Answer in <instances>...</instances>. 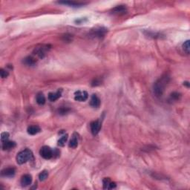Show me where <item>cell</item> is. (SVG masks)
I'll list each match as a JSON object with an SVG mask.
<instances>
[{"mask_svg": "<svg viewBox=\"0 0 190 190\" xmlns=\"http://www.w3.org/2000/svg\"><path fill=\"white\" fill-rule=\"evenodd\" d=\"M33 160V155L30 149H25L18 153L17 156V162L18 164H24L28 161Z\"/></svg>", "mask_w": 190, "mask_h": 190, "instance_id": "obj_2", "label": "cell"}, {"mask_svg": "<svg viewBox=\"0 0 190 190\" xmlns=\"http://www.w3.org/2000/svg\"><path fill=\"white\" fill-rule=\"evenodd\" d=\"M89 97V94L86 91H76L75 94H74V100H77V101H79V102H83L85 101V100L88 99Z\"/></svg>", "mask_w": 190, "mask_h": 190, "instance_id": "obj_6", "label": "cell"}, {"mask_svg": "<svg viewBox=\"0 0 190 190\" xmlns=\"http://www.w3.org/2000/svg\"><path fill=\"white\" fill-rule=\"evenodd\" d=\"M103 183L104 189H112L116 187V183L115 182H112L110 178L105 177L103 180Z\"/></svg>", "mask_w": 190, "mask_h": 190, "instance_id": "obj_8", "label": "cell"}, {"mask_svg": "<svg viewBox=\"0 0 190 190\" xmlns=\"http://www.w3.org/2000/svg\"><path fill=\"white\" fill-rule=\"evenodd\" d=\"M0 74H1L2 78H6L7 76L9 75V73H8L7 71L4 70L3 68H1V69H0Z\"/></svg>", "mask_w": 190, "mask_h": 190, "instance_id": "obj_24", "label": "cell"}, {"mask_svg": "<svg viewBox=\"0 0 190 190\" xmlns=\"http://www.w3.org/2000/svg\"><path fill=\"white\" fill-rule=\"evenodd\" d=\"M78 146V138H77V135L76 133H74L73 137H72L71 140H70V143H69V147L72 148V149H75V148L77 147Z\"/></svg>", "mask_w": 190, "mask_h": 190, "instance_id": "obj_15", "label": "cell"}, {"mask_svg": "<svg viewBox=\"0 0 190 190\" xmlns=\"http://www.w3.org/2000/svg\"><path fill=\"white\" fill-rule=\"evenodd\" d=\"M67 139H68V135H63L61 138L58 140V145H59V146H64L65 143V142L67 141Z\"/></svg>", "mask_w": 190, "mask_h": 190, "instance_id": "obj_21", "label": "cell"}, {"mask_svg": "<svg viewBox=\"0 0 190 190\" xmlns=\"http://www.w3.org/2000/svg\"><path fill=\"white\" fill-rule=\"evenodd\" d=\"M91 106L94 108H98L100 105V98L97 96L96 94H93L91 98L90 101Z\"/></svg>", "mask_w": 190, "mask_h": 190, "instance_id": "obj_11", "label": "cell"}, {"mask_svg": "<svg viewBox=\"0 0 190 190\" xmlns=\"http://www.w3.org/2000/svg\"><path fill=\"white\" fill-rule=\"evenodd\" d=\"M181 97V94L177 92H173L171 94V98L173 100H178Z\"/></svg>", "mask_w": 190, "mask_h": 190, "instance_id": "obj_25", "label": "cell"}, {"mask_svg": "<svg viewBox=\"0 0 190 190\" xmlns=\"http://www.w3.org/2000/svg\"><path fill=\"white\" fill-rule=\"evenodd\" d=\"M62 94V90H58L55 93H49L48 94V100L51 102H54L57 100H58Z\"/></svg>", "mask_w": 190, "mask_h": 190, "instance_id": "obj_13", "label": "cell"}, {"mask_svg": "<svg viewBox=\"0 0 190 190\" xmlns=\"http://www.w3.org/2000/svg\"><path fill=\"white\" fill-rule=\"evenodd\" d=\"M16 146H17L16 143L13 142V141L7 140V141L2 142V149H3V150L12 149L16 147Z\"/></svg>", "mask_w": 190, "mask_h": 190, "instance_id": "obj_12", "label": "cell"}, {"mask_svg": "<svg viewBox=\"0 0 190 190\" xmlns=\"http://www.w3.org/2000/svg\"><path fill=\"white\" fill-rule=\"evenodd\" d=\"M50 49V48H48V45H43L40 47H37L35 48L34 50V53L36 55H37L39 57L43 58L45 55L46 54V52Z\"/></svg>", "mask_w": 190, "mask_h": 190, "instance_id": "obj_5", "label": "cell"}, {"mask_svg": "<svg viewBox=\"0 0 190 190\" xmlns=\"http://www.w3.org/2000/svg\"><path fill=\"white\" fill-rule=\"evenodd\" d=\"M45 97L43 93H39L37 95V102L39 105H44L45 103Z\"/></svg>", "mask_w": 190, "mask_h": 190, "instance_id": "obj_19", "label": "cell"}, {"mask_svg": "<svg viewBox=\"0 0 190 190\" xmlns=\"http://www.w3.org/2000/svg\"><path fill=\"white\" fill-rule=\"evenodd\" d=\"M58 3L59 4H63L65 5L71 6V7H81L84 4L83 3H79V2H71V1H63V2H59Z\"/></svg>", "mask_w": 190, "mask_h": 190, "instance_id": "obj_17", "label": "cell"}, {"mask_svg": "<svg viewBox=\"0 0 190 190\" xmlns=\"http://www.w3.org/2000/svg\"><path fill=\"white\" fill-rule=\"evenodd\" d=\"M68 111H69L68 109H65V108H61L60 109H59V114H60V115H65V114L68 113Z\"/></svg>", "mask_w": 190, "mask_h": 190, "instance_id": "obj_26", "label": "cell"}, {"mask_svg": "<svg viewBox=\"0 0 190 190\" xmlns=\"http://www.w3.org/2000/svg\"><path fill=\"white\" fill-rule=\"evenodd\" d=\"M16 173V169L13 167H8V168L4 169L1 172V175L3 177H13Z\"/></svg>", "mask_w": 190, "mask_h": 190, "instance_id": "obj_9", "label": "cell"}, {"mask_svg": "<svg viewBox=\"0 0 190 190\" xmlns=\"http://www.w3.org/2000/svg\"><path fill=\"white\" fill-rule=\"evenodd\" d=\"M32 182V177L31 175H28V174H26L22 176V178H21L20 183L22 184V187H28L29 186Z\"/></svg>", "mask_w": 190, "mask_h": 190, "instance_id": "obj_10", "label": "cell"}, {"mask_svg": "<svg viewBox=\"0 0 190 190\" xmlns=\"http://www.w3.org/2000/svg\"><path fill=\"white\" fill-rule=\"evenodd\" d=\"M169 82V77L168 75H163L159 78L155 82L153 85V91L155 96L161 97L164 92L166 86Z\"/></svg>", "mask_w": 190, "mask_h": 190, "instance_id": "obj_1", "label": "cell"}, {"mask_svg": "<svg viewBox=\"0 0 190 190\" xmlns=\"http://www.w3.org/2000/svg\"><path fill=\"white\" fill-rule=\"evenodd\" d=\"M39 154H40L41 157H43L44 159H51L53 156H54V151L51 149L49 146H45L41 148L40 151H39Z\"/></svg>", "mask_w": 190, "mask_h": 190, "instance_id": "obj_3", "label": "cell"}, {"mask_svg": "<svg viewBox=\"0 0 190 190\" xmlns=\"http://www.w3.org/2000/svg\"><path fill=\"white\" fill-rule=\"evenodd\" d=\"M9 138V134L7 132H3L2 133L1 135V140H2V142H5V141H7L8 140Z\"/></svg>", "mask_w": 190, "mask_h": 190, "instance_id": "obj_23", "label": "cell"}, {"mask_svg": "<svg viewBox=\"0 0 190 190\" xmlns=\"http://www.w3.org/2000/svg\"><path fill=\"white\" fill-rule=\"evenodd\" d=\"M107 29L105 28H98L92 30L90 33L91 37H93L94 38H101L105 35L107 33Z\"/></svg>", "mask_w": 190, "mask_h": 190, "instance_id": "obj_4", "label": "cell"}, {"mask_svg": "<svg viewBox=\"0 0 190 190\" xmlns=\"http://www.w3.org/2000/svg\"><path fill=\"white\" fill-rule=\"evenodd\" d=\"M190 45H189V40H187L183 44V49L187 54H189V49H190Z\"/></svg>", "mask_w": 190, "mask_h": 190, "instance_id": "obj_22", "label": "cell"}, {"mask_svg": "<svg viewBox=\"0 0 190 190\" xmlns=\"http://www.w3.org/2000/svg\"><path fill=\"white\" fill-rule=\"evenodd\" d=\"M23 63L25 65H33L37 63V59L35 58H33V57H31H31H27L24 59Z\"/></svg>", "mask_w": 190, "mask_h": 190, "instance_id": "obj_18", "label": "cell"}, {"mask_svg": "<svg viewBox=\"0 0 190 190\" xmlns=\"http://www.w3.org/2000/svg\"><path fill=\"white\" fill-rule=\"evenodd\" d=\"M41 129L38 126H31L28 128V133L31 135H34L40 132Z\"/></svg>", "mask_w": 190, "mask_h": 190, "instance_id": "obj_14", "label": "cell"}, {"mask_svg": "<svg viewBox=\"0 0 190 190\" xmlns=\"http://www.w3.org/2000/svg\"><path fill=\"white\" fill-rule=\"evenodd\" d=\"M101 129V123L99 120L94 121L91 123V131L94 135H97Z\"/></svg>", "mask_w": 190, "mask_h": 190, "instance_id": "obj_7", "label": "cell"}, {"mask_svg": "<svg viewBox=\"0 0 190 190\" xmlns=\"http://www.w3.org/2000/svg\"><path fill=\"white\" fill-rule=\"evenodd\" d=\"M126 11V7L124 5H119L115 7L112 10V13L115 14H120V13H125Z\"/></svg>", "mask_w": 190, "mask_h": 190, "instance_id": "obj_16", "label": "cell"}, {"mask_svg": "<svg viewBox=\"0 0 190 190\" xmlns=\"http://www.w3.org/2000/svg\"><path fill=\"white\" fill-rule=\"evenodd\" d=\"M48 177V172L46 170H44L39 175V178L41 181H44L47 179Z\"/></svg>", "mask_w": 190, "mask_h": 190, "instance_id": "obj_20", "label": "cell"}, {"mask_svg": "<svg viewBox=\"0 0 190 190\" xmlns=\"http://www.w3.org/2000/svg\"><path fill=\"white\" fill-rule=\"evenodd\" d=\"M184 85H187V87L189 86V83H188V82H185V83H184Z\"/></svg>", "mask_w": 190, "mask_h": 190, "instance_id": "obj_27", "label": "cell"}]
</instances>
